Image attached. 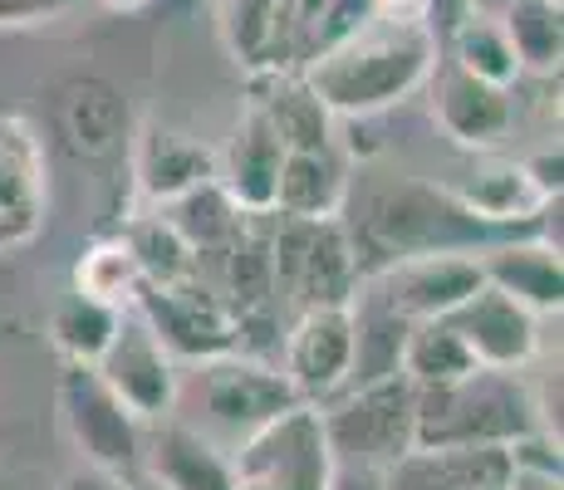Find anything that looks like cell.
Masks as SVG:
<instances>
[{
	"mask_svg": "<svg viewBox=\"0 0 564 490\" xmlns=\"http://www.w3.org/2000/svg\"><path fill=\"white\" fill-rule=\"evenodd\" d=\"M437 35L427 25L368 20L339 45L305 59L300 79L334 118H373L412 98L437 69Z\"/></svg>",
	"mask_w": 564,
	"mask_h": 490,
	"instance_id": "6da1fadb",
	"label": "cell"
},
{
	"mask_svg": "<svg viewBox=\"0 0 564 490\" xmlns=\"http://www.w3.org/2000/svg\"><path fill=\"white\" fill-rule=\"evenodd\" d=\"M349 236L359 275H378L383 265L408 255H437V250H486L501 236H491L481 221L452 202L437 182H393V187L368 192L359 221H339Z\"/></svg>",
	"mask_w": 564,
	"mask_h": 490,
	"instance_id": "7a4b0ae2",
	"label": "cell"
},
{
	"mask_svg": "<svg viewBox=\"0 0 564 490\" xmlns=\"http://www.w3.org/2000/svg\"><path fill=\"white\" fill-rule=\"evenodd\" d=\"M535 427V388L520 383V373L476 368L417 392V446H511Z\"/></svg>",
	"mask_w": 564,
	"mask_h": 490,
	"instance_id": "3957f363",
	"label": "cell"
},
{
	"mask_svg": "<svg viewBox=\"0 0 564 490\" xmlns=\"http://www.w3.org/2000/svg\"><path fill=\"white\" fill-rule=\"evenodd\" d=\"M319 422L339 466L388 471L398 456L417 446V388L403 373L334 392L319 402Z\"/></svg>",
	"mask_w": 564,
	"mask_h": 490,
	"instance_id": "277c9868",
	"label": "cell"
},
{
	"mask_svg": "<svg viewBox=\"0 0 564 490\" xmlns=\"http://www.w3.org/2000/svg\"><path fill=\"white\" fill-rule=\"evenodd\" d=\"M334 471L339 461L310 402L280 412L231 451V490H329Z\"/></svg>",
	"mask_w": 564,
	"mask_h": 490,
	"instance_id": "5b68a950",
	"label": "cell"
},
{
	"mask_svg": "<svg viewBox=\"0 0 564 490\" xmlns=\"http://www.w3.org/2000/svg\"><path fill=\"white\" fill-rule=\"evenodd\" d=\"M270 275H275V290H285L300 309L354 304V294L364 285L349 236H344L339 221H285V216H275Z\"/></svg>",
	"mask_w": 564,
	"mask_h": 490,
	"instance_id": "8992f818",
	"label": "cell"
},
{
	"mask_svg": "<svg viewBox=\"0 0 564 490\" xmlns=\"http://www.w3.org/2000/svg\"><path fill=\"white\" fill-rule=\"evenodd\" d=\"M59 422H64V432H69L74 451H79L84 466H94V471L128 481V471L143 461V422L118 402V392L108 388L94 368L64 363Z\"/></svg>",
	"mask_w": 564,
	"mask_h": 490,
	"instance_id": "52a82bcc",
	"label": "cell"
},
{
	"mask_svg": "<svg viewBox=\"0 0 564 490\" xmlns=\"http://www.w3.org/2000/svg\"><path fill=\"white\" fill-rule=\"evenodd\" d=\"M133 314L153 329V339L177 363H206L241 348V319L216 290H206L197 275L177 285H143L133 300Z\"/></svg>",
	"mask_w": 564,
	"mask_h": 490,
	"instance_id": "ba28073f",
	"label": "cell"
},
{
	"mask_svg": "<svg viewBox=\"0 0 564 490\" xmlns=\"http://www.w3.org/2000/svg\"><path fill=\"white\" fill-rule=\"evenodd\" d=\"M192 398H197L202 417L231 442H246L251 432L265 427V422H275L280 412L300 407L285 373L260 363V358H246V353H226V358L197 363Z\"/></svg>",
	"mask_w": 564,
	"mask_h": 490,
	"instance_id": "9c48e42d",
	"label": "cell"
},
{
	"mask_svg": "<svg viewBox=\"0 0 564 490\" xmlns=\"http://www.w3.org/2000/svg\"><path fill=\"white\" fill-rule=\"evenodd\" d=\"M50 133L79 162H108L133 138L128 94L104 74H69L50 89Z\"/></svg>",
	"mask_w": 564,
	"mask_h": 490,
	"instance_id": "30bf717a",
	"label": "cell"
},
{
	"mask_svg": "<svg viewBox=\"0 0 564 490\" xmlns=\"http://www.w3.org/2000/svg\"><path fill=\"white\" fill-rule=\"evenodd\" d=\"M94 373L118 392V402H123L138 422L172 417V407L182 402L177 358L153 339V329H148L133 309H123V324H118L113 344L104 348V358L94 363Z\"/></svg>",
	"mask_w": 564,
	"mask_h": 490,
	"instance_id": "8fae6325",
	"label": "cell"
},
{
	"mask_svg": "<svg viewBox=\"0 0 564 490\" xmlns=\"http://www.w3.org/2000/svg\"><path fill=\"white\" fill-rule=\"evenodd\" d=\"M364 285L378 290V300L408 324L447 319L462 300H471L481 280V250H437V255H408L368 275Z\"/></svg>",
	"mask_w": 564,
	"mask_h": 490,
	"instance_id": "7c38bea8",
	"label": "cell"
},
{
	"mask_svg": "<svg viewBox=\"0 0 564 490\" xmlns=\"http://www.w3.org/2000/svg\"><path fill=\"white\" fill-rule=\"evenodd\" d=\"M452 202L462 206L471 221H481L491 236H535V216L550 206V196L530 182L525 162L501 157V152H476L457 172V182H442ZM560 202V196H555Z\"/></svg>",
	"mask_w": 564,
	"mask_h": 490,
	"instance_id": "4fadbf2b",
	"label": "cell"
},
{
	"mask_svg": "<svg viewBox=\"0 0 564 490\" xmlns=\"http://www.w3.org/2000/svg\"><path fill=\"white\" fill-rule=\"evenodd\" d=\"M349 368H354V314L349 304L334 309H300V319L285 334V383L295 388L300 402L319 407L334 392L349 388Z\"/></svg>",
	"mask_w": 564,
	"mask_h": 490,
	"instance_id": "5bb4252c",
	"label": "cell"
},
{
	"mask_svg": "<svg viewBox=\"0 0 564 490\" xmlns=\"http://www.w3.org/2000/svg\"><path fill=\"white\" fill-rule=\"evenodd\" d=\"M447 324L457 329L466 353L476 358V368L520 373L540 348V314H530L525 304H516L511 294H501L496 285H481L471 300H462L447 314Z\"/></svg>",
	"mask_w": 564,
	"mask_h": 490,
	"instance_id": "9a60e30c",
	"label": "cell"
},
{
	"mask_svg": "<svg viewBox=\"0 0 564 490\" xmlns=\"http://www.w3.org/2000/svg\"><path fill=\"white\" fill-rule=\"evenodd\" d=\"M45 148L40 133L15 113H0V250L35 241L45 226Z\"/></svg>",
	"mask_w": 564,
	"mask_h": 490,
	"instance_id": "2e32d148",
	"label": "cell"
},
{
	"mask_svg": "<svg viewBox=\"0 0 564 490\" xmlns=\"http://www.w3.org/2000/svg\"><path fill=\"white\" fill-rule=\"evenodd\" d=\"M432 123L466 152H496L506 143L516 123V104L511 89H496L481 84L471 74H462L457 64H442L432 69Z\"/></svg>",
	"mask_w": 564,
	"mask_h": 490,
	"instance_id": "e0dca14e",
	"label": "cell"
},
{
	"mask_svg": "<svg viewBox=\"0 0 564 490\" xmlns=\"http://www.w3.org/2000/svg\"><path fill=\"white\" fill-rule=\"evenodd\" d=\"M133 148V182L143 192V202L167 206L177 196H187L202 182H216V152L197 143L192 133L167 123H143L128 138Z\"/></svg>",
	"mask_w": 564,
	"mask_h": 490,
	"instance_id": "ac0fdd59",
	"label": "cell"
},
{
	"mask_svg": "<svg viewBox=\"0 0 564 490\" xmlns=\"http://www.w3.org/2000/svg\"><path fill=\"white\" fill-rule=\"evenodd\" d=\"M280 162H285V148H280V138L270 133V123L256 113V108H246V113L236 118L231 138H226L221 152H216V187L231 196L236 211L270 216Z\"/></svg>",
	"mask_w": 564,
	"mask_h": 490,
	"instance_id": "d6986e66",
	"label": "cell"
},
{
	"mask_svg": "<svg viewBox=\"0 0 564 490\" xmlns=\"http://www.w3.org/2000/svg\"><path fill=\"white\" fill-rule=\"evenodd\" d=\"M270 123L285 152H319L334 148V113L314 98V89L300 74H285L280 64H256L251 74V104Z\"/></svg>",
	"mask_w": 564,
	"mask_h": 490,
	"instance_id": "ffe728a7",
	"label": "cell"
},
{
	"mask_svg": "<svg viewBox=\"0 0 564 490\" xmlns=\"http://www.w3.org/2000/svg\"><path fill=\"white\" fill-rule=\"evenodd\" d=\"M143 456L158 490H231V451L192 422L162 417Z\"/></svg>",
	"mask_w": 564,
	"mask_h": 490,
	"instance_id": "44dd1931",
	"label": "cell"
},
{
	"mask_svg": "<svg viewBox=\"0 0 564 490\" xmlns=\"http://www.w3.org/2000/svg\"><path fill=\"white\" fill-rule=\"evenodd\" d=\"M511 481L506 446H412L383 471V490H481Z\"/></svg>",
	"mask_w": 564,
	"mask_h": 490,
	"instance_id": "7402d4cb",
	"label": "cell"
},
{
	"mask_svg": "<svg viewBox=\"0 0 564 490\" xmlns=\"http://www.w3.org/2000/svg\"><path fill=\"white\" fill-rule=\"evenodd\" d=\"M481 280L525 304L530 314H560L564 304V260L540 236H506L481 250Z\"/></svg>",
	"mask_w": 564,
	"mask_h": 490,
	"instance_id": "603a6c76",
	"label": "cell"
},
{
	"mask_svg": "<svg viewBox=\"0 0 564 490\" xmlns=\"http://www.w3.org/2000/svg\"><path fill=\"white\" fill-rule=\"evenodd\" d=\"M344 206H349V167L339 152H285L270 211L285 221H344Z\"/></svg>",
	"mask_w": 564,
	"mask_h": 490,
	"instance_id": "cb8c5ba5",
	"label": "cell"
},
{
	"mask_svg": "<svg viewBox=\"0 0 564 490\" xmlns=\"http://www.w3.org/2000/svg\"><path fill=\"white\" fill-rule=\"evenodd\" d=\"M354 314V368H349V388L359 383H378V378H393L403 368V344L412 324L403 314H393L378 300L373 285H359L349 304Z\"/></svg>",
	"mask_w": 564,
	"mask_h": 490,
	"instance_id": "d4e9b609",
	"label": "cell"
},
{
	"mask_svg": "<svg viewBox=\"0 0 564 490\" xmlns=\"http://www.w3.org/2000/svg\"><path fill=\"white\" fill-rule=\"evenodd\" d=\"M496 25L511 40L520 74H540L555 79L560 59H564V6L560 0H516L496 15Z\"/></svg>",
	"mask_w": 564,
	"mask_h": 490,
	"instance_id": "484cf974",
	"label": "cell"
},
{
	"mask_svg": "<svg viewBox=\"0 0 564 490\" xmlns=\"http://www.w3.org/2000/svg\"><path fill=\"white\" fill-rule=\"evenodd\" d=\"M158 211L167 216L172 231L192 246V255L197 260L226 250L236 241V231H241V221H246V211H236L231 196L216 187V182H202V187H192L187 196H177V202L158 206Z\"/></svg>",
	"mask_w": 564,
	"mask_h": 490,
	"instance_id": "4316f807",
	"label": "cell"
},
{
	"mask_svg": "<svg viewBox=\"0 0 564 490\" xmlns=\"http://www.w3.org/2000/svg\"><path fill=\"white\" fill-rule=\"evenodd\" d=\"M447 64H457L462 74H471L481 84H496V89L520 84V59L491 15H462L447 30Z\"/></svg>",
	"mask_w": 564,
	"mask_h": 490,
	"instance_id": "83f0119b",
	"label": "cell"
},
{
	"mask_svg": "<svg viewBox=\"0 0 564 490\" xmlns=\"http://www.w3.org/2000/svg\"><path fill=\"white\" fill-rule=\"evenodd\" d=\"M118 324H123V309H113V304L69 290L59 300V309H54V319H50V339L64 353V363L94 368L104 358V348L113 344Z\"/></svg>",
	"mask_w": 564,
	"mask_h": 490,
	"instance_id": "f1b7e54d",
	"label": "cell"
},
{
	"mask_svg": "<svg viewBox=\"0 0 564 490\" xmlns=\"http://www.w3.org/2000/svg\"><path fill=\"white\" fill-rule=\"evenodd\" d=\"M398 373L422 392V388H442V383H457V378L476 373V358L466 353V344L457 339V329L447 319H422L408 329L403 368Z\"/></svg>",
	"mask_w": 564,
	"mask_h": 490,
	"instance_id": "f546056e",
	"label": "cell"
},
{
	"mask_svg": "<svg viewBox=\"0 0 564 490\" xmlns=\"http://www.w3.org/2000/svg\"><path fill=\"white\" fill-rule=\"evenodd\" d=\"M123 246L128 255L138 260V275H143V285H177V280H192L197 275V255H192V246L182 241L177 231H172L167 216H143V221H133L123 231Z\"/></svg>",
	"mask_w": 564,
	"mask_h": 490,
	"instance_id": "4dcf8cb0",
	"label": "cell"
},
{
	"mask_svg": "<svg viewBox=\"0 0 564 490\" xmlns=\"http://www.w3.org/2000/svg\"><path fill=\"white\" fill-rule=\"evenodd\" d=\"M74 290L89 294V300H104L113 309H133L138 290H143V275H138V260L128 255L123 236L113 241H94L74 265Z\"/></svg>",
	"mask_w": 564,
	"mask_h": 490,
	"instance_id": "1f68e13d",
	"label": "cell"
},
{
	"mask_svg": "<svg viewBox=\"0 0 564 490\" xmlns=\"http://www.w3.org/2000/svg\"><path fill=\"white\" fill-rule=\"evenodd\" d=\"M275 6L280 0H231L226 10V30H231V45L246 64L265 59V45H270V25H275Z\"/></svg>",
	"mask_w": 564,
	"mask_h": 490,
	"instance_id": "d6a6232c",
	"label": "cell"
},
{
	"mask_svg": "<svg viewBox=\"0 0 564 490\" xmlns=\"http://www.w3.org/2000/svg\"><path fill=\"white\" fill-rule=\"evenodd\" d=\"M74 0H0V30H25V25H45V20L64 15Z\"/></svg>",
	"mask_w": 564,
	"mask_h": 490,
	"instance_id": "836d02e7",
	"label": "cell"
},
{
	"mask_svg": "<svg viewBox=\"0 0 564 490\" xmlns=\"http://www.w3.org/2000/svg\"><path fill=\"white\" fill-rule=\"evenodd\" d=\"M520 162H525L530 182H535V187L545 192L550 202H555V196H560V187H564V177H560V172H564V157H560V148H545V152H540V157H520Z\"/></svg>",
	"mask_w": 564,
	"mask_h": 490,
	"instance_id": "e575fe53",
	"label": "cell"
},
{
	"mask_svg": "<svg viewBox=\"0 0 564 490\" xmlns=\"http://www.w3.org/2000/svg\"><path fill=\"white\" fill-rule=\"evenodd\" d=\"M432 0H368L373 20H393V25H427Z\"/></svg>",
	"mask_w": 564,
	"mask_h": 490,
	"instance_id": "d590c367",
	"label": "cell"
},
{
	"mask_svg": "<svg viewBox=\"0 0 564 490\" xmlns=\"http://www.w3.org/2000/svg\"><path fill=\"white\" fill-rule=\"evenodd\" d=\"M54 490H128V481H118V476H104L94 471V466H79V471H69Z\"/></svg>",
	"mask_w": 564,
	"mask_h": 490,
	"instance_id": "8d00e7d4",
	"label": "cell"
},
{
	"mask_svg": "<svg viewBox=\"0 0 564 490\" xmlns=\"http://www.w3.org/2000/svg\"><path fill=\"white\" fill-rule=\"evenodd\" d=\"M329 490H383V471H368V466H339Z\"/></svg>",
	"mask_w": 564,
	"mask_h": 490,
	"instance_id": "74e56055",
	"label": "cell"
},
{
	"mask_svg": "<svg viewBox=\"0 0 564 490\" xmlns=\"http://www.w3.org/2000/svg\"><path fill=\"white\" fill-rule=\"evenodd\" d=\"M506 6H516V0H466V15H501Z\"/></svg>",
	"mask_w": 564,
	"mask_h": 490,
	"instance_id": "f35d334b",
	"label": "cell"
},
{
	"mask_svg": "<svg viewBox=\"0 0 564 490\" xmlns=\"http://www.w3.org/2000/svg\"><path fill=\"white\" fill-rule=\"evenodd\" d=\"M511 490H560V486H550V481H520V476H511Z\"/></svg>",
	"mask_w": 564,
	"mask_h": 490,
	"instance_id": "ab89813d",
	"label": "cell"
},
{
	"mask_svg": "<svg viewBox=\"0 0 564 490\" xmlns=\"http://www.w3.org/2000/svg\"><path fill=\"white\" fill-rule=\"evenodd\" d=\"M99 6H108V10H138V6H148V0H99Z\"/></svg>",
	"mask_w": 564,
	"mask_h": 490,
	"instance_id": "60d3db41",
	"label": "cell"
},
{
	"mask_svg": "<svg viewBox=\"0 0 564 490\" xmlns=\"http://www.w3.org/2000/svg\"><path fill=\"white\" fill-rule=\"evenodd\" d=\"M481 490H511V481H496V486H481Z\"/></svg>",
	"mask_w": 564,
	"mask_h": 490,
	"instance_id": "b9f144b4",
	"label": "cell"
},
{
	"mask_svg": "<svg viewBox=\"0 0 564 490\" xmlns=\"http://www.w3.org/2000/svg\"><path fill=\"white\" fill-rule=\"evenodd\" d=\"M128 490H158V486H128Z\"/></svg>",
	"mask_w": 564,
	"mask_h": 490,
	"instance_id": "7bdbcfd3",
	"label": "cell"
}]
</instances>
